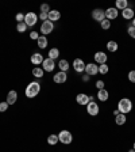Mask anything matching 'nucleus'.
<instances>
[{"label": "nucleus", "instance_id": "obj_27", "mask_svg": "<svg viewBox=\"0 0 135 152\" xmlns=\"http://www.w3.org/2000/svg\"><path fill=\"white\" fill-rule=\"evenodd\" d=\"M58 141H60V140H58V136H57V134H50V136L47 137V142H49V145H56Z\"/></svg>", "mask_w": 135, "mask_h": 152}, {"label": "nucleus", "instance_id": "obj_1", "mask_svg": "<svg viewBox=\"0 0 135 152\" xmlns=\"http://www.w3.org/2000/svg\"><path fill=\"white\" fill-rule=\"evenodd\" d=\"M39 91H41V84L38 82H31V83H28V86L26 87V98H35L38 94H39Z\"/></svg>", "mask_w": 135, "mask_h": 152}, {"label": "nucleus", "instance_id": "obj_23", "mask_svg": "<svg viewBox=\"0 0 135 152\" xmlns=\"http://www.w3.org/2000/svg\"><path fill=\"white\" fill-rule=\"evenodd\" d=\"M126 121H127L126 114L119 113L116 117H115V122H116V125H124V124H126Z\"/></svg>", "mask_w": 135, "mask_h": 152}, {"label": "nucleus", "instance_id": "obj_35", "mask_svg": "<svg viewBox=\"0 0 135 152\" xmlns=\"http://www.w3.org/2000/svg\"><path fill=\"white\" fill-rule=\"evenodd\" d=\"M38 18L41 19L42 22H45V20H47V18H49V14H46V12H41L39 15H38Z\"/></svg>", "mask_w": 135, "mask_h": 152}, {"label": "nucleus", "instance_id": "obj_34", "mask_svg": "<svg viewBox=\"0 0 135 152\" xmlns=\"http://www.w3.org/2000/svg\"><path fill=\"white\" fill-rule=\"evenodd\" d=\"M8 106H9V104L7 103V102H0V113H4V111H7Z\"/></svg>", "mask_w": 135, "mask_h": 152}, {"label": "nucleus", "instance_id": "obj_13", "mask_svg": "<svg viewBox=\"0 0 135 152\" xmlns=\"http://www.w3.org/2000/svg\"><path fill=\"white\" fill-rule=\"evenodd\" d=\"M104 12H105V19H108V20H113V19H116L118 15H119V11L115 7H110V8L104 10Z\"/></svg>", "mask_w": 135, "mask_h": 152}, {"label": "nucleus", "instance_id": "obj_9", "mask_svg": "<svg viewBox=\"0 0 135 152\" xmlns=\"http://www.w3.org/2000/svg\"><path fill=\"white\" fill-rule=\"evenodd\" d=\"M53 80L57 84H64V83H66V80H68V72H62V71L57 72L56 75L53 76Z\"/></svg>", "mask_w": 135, "mask_h": 152}, {"label": "nucleus", "instance_id": "obj_39", "mask_svg": "<svg viewBox=\"0 0 135 152\" xmlns=\"http://www.w3.org/2000/svg\"><path fill=\"white\" fill-rule=\"evenodd\" d=\"M89 79H91V76H88V75H87V73H85V75L81 77V80H82V82H85V83H87V82H89Z\"/></svg>", "mask_w": 135, "mask_h": 152}, {"label": "nucleus", "instance_id": "obj_42", "mask_svg": "<svg viewBox=\"0 0 135 152\" xmlns=\"http://www.w3.org/2000/svg\"><path fill=\"white\" fill-rule=\"evenodd\" d=\"M132 149H134V151H135V141H134V145H132Z\"/></svg>", "mask_w": 135, "mask_h": 152}, {"label": "nucleus", "instance_id": "obj_21", "mask_svg": "<svg viewBox=\"0 0 135 152\" xmlns=\"http://www.w3.org/2000/svg\"><path fill=\"white\" fill-rule=\"evenodd\" d=\"M129 7V1L127 0H116V3H115V8L119 11V10H126Z\"/></svg>", "mask_w": 135, "mask_h": 152}, {"label": "nucleus", "instance_id": "obj_31", "mask_svg": "<svg viewBox=\"0 0 135 152\" xmlns=\"http://www.w3.org/2000/svg\"><path fill=\"white\" fill-rule=\"evenodd\" d=\"M51 10H50V6L47 3H43V4H41V12H46V14H49Z\"/></svg>", "mask_w": 135, "mask_h": 152}, {"label": "nucleus", "instance_id": "obj_20", "mask_svg": "<svg viewBox=\"0 0 135 152\" xmlns=\"http://www.w3.org/2000/svg\"><path fill=\"white\" fill-rule=\"evenodd\" d=\"M108 96H110V94H108V91L105 88L99 90V91H97V99L100 102H105L108 99Z\"/></svg>", "mask_w": 135, "mask_h": 152}, {"label": "nucleus", "instance_id": "obj_40", "mask_svg": "<svg viewBox=\"0 0 135 152\" xmlns=\"http://www.w3.org/2000/svg\"><path fill=\"white\" fill-rule=\"evenodd\" d=\"M118 114H119V110H118V109H116V110H113V115H115V117H116Z\"/></svg>", "mask_w": 135, "mask_h": 152}, {"label": "nucleus", "instance_id": "obj_11", "mask_svg": "<svg viewBox=\"0 0 135 152\" xmlns=\"http://www.w3.org/2000/svg\"><path fill=\"white\" fill-rule=\"evenodd\" d=\"M54 68H56V63H54V60H51V58H45L43 63H42V69L46 71V72H53Z\"/></svg>", "mask_w": 135, "mask_h": 152}, {"label": "nucleus", "instance_id": "obj_43", "mask_svg": "<svg viewBox=\"0 0 135 152\" xmlns=\"http://www.w3.org/2000/svg\"><path fill=\"white\" fill-rule=\"evenodd\" d=\"M129 152H135V151H134V149H130V151H129Z\"/></svg>", "mask_w": 135, "mask_h": 152}, {"label": "nucleus", "instance_id": "obj_16", "mask_svg": "<svg viewBox=\"0 0 135 152\" xmlns=\"http://www.w3.org/2000/svg\"><path fill=\"white\" fill-rule=\"evenodd\" d=\"M31 63L34 64V65H42V63H43V56H42L41 53H34V54H31Z\"/></svg>", "mask_w": 135, "mask_h": 152}, {"label": "nucleus", "instance_id": "obj_36", "mask_svg": "<svg viewBox=\"0 0 135 152\" xmlns=\"http://www.w3.org/2000/svg\"><path fill=\"white\" fill-rule=\"evenodd\" d=\"M129 80L131 83H135V71H130L129 72Z\"/></svg>", "mask_w": 135, "mask_h": 152}, {"label": "nucleus", "instance_id": "obj_10", "mask_svg": "<svg viewBox=\"0 0 135 152\" xmlns=\"http://www.w3.org/2000/svg\"><path fill=\"white\" fill-rule=\"evenodd\" d=\"M93 58H95V63L97 64V65H101V64H107L108 56L104 53V52H96Z\"/></svg>", "mask_w": 135, "mask_h": 152}, {"label": "nucleus", "instance_id": "obj_6", "mask_svg": "<svg viewBox=\"0 0 135 152\" xmlns=\"http://www.w3.org/2000/svg\"><path fill=\"white\" fill-rule=\"evenodd\" d=\"M92 101H93V96H88V95L84 94V92H80V94H77V96H76V102L79 104H81V106H87V104Z\"/></svg>", "mask_w": 135, "mask_h": 152}, {"label": "nucleus", "instance_id": "obj_18", "mask_svg": "<svg viewBox=\"0 0 135 152\" xmlns=\"http://www.w3.org/2000/svg\"><path fill=\"white\" fill-rule=\"evenodd\" d=\"M134 14H135V11L131 8V7H127L126 10H123L122 11V16H123V19H134Z\"/></svg>", "mask_w": 135, "mask_h": 152}, {"label": "nucleus", "instance_id": "obj_28", "mask_svg": "<svg viewBox=\"0 0 135 152\" xmlns=\"http://www.w3.org/2000/svg\"><path fill=\"white\" fill-rule=\"evenodd\" d=\"M26 30H27V25H26L25 22L16 25V31L18 33H26Z\"/></svg>", "mask_w": 135, "mask_h": 152}, {"label": "nucleus", "instance_id": "obj_33", "mask_svg": "<svg viewBox=\"0 0 135 152\" xmlns=\"http://www.w3.org/2000/svg\"><path fill=\"white\" fill-rule=\"evenodd\" d=\"M15 19H16V22H18V23L25 22V14H22V12L16 14V15H15Z\"/></svg>", "mask_w": 135, "mask_h": 152}, {"label": "nucleus", "instance_id": "obj_41", "mask_svg": "<svg viewBox=\"0 0 135 152\" xmlns=\"http://www.w3.org/2000/svg\"><path fill=\"white\" fill-rule=\"evenodd\" d=\"M132 26L135 27V16H134V19H132Z\"/></svg>", "mask_w": 135, "mask_h": 152}, {"label": "nucleus", "instance_id": "obj_37", "mask_svg": "<svg viewBox=\"0 0 135 152\" xmlns=\"http://www.w3.org/2000/svg\"><path fill=\"white\" fill-rule=\"evenodd\" d=\"M30 38H31V39H35V41H37L38 38H39V34H38L37 31H31V33H30Z\"/></svg>", "mask_w": 135, "mask_h": 152}, {"label": "nucleus", "instance_id": "obj_8", "mask_svg": "<svg viewBox=\"0 0 135 152\" xmlns=\"http://www.w3.org/2000/svg\"><path fill=\"white\" fill-rule=\"evenodd\" d=\"M85 73L88 76H95L99 73V65L96 63H89L85 65Z\"/></svg>", "mask_w": 135, "mask_h": 152}, {"label": "nucleus", "instance_id": "obj_38", "mask_svg": "<svg viewBox=\"0 0 135 152\" xmlns=\"http://www.w3.org/2000/svg\"><path fill=\"white\" fill-rule=\"evenodd\" d=\"M96 87H97V90H103L104 88V82L103 80H97V82H96Z\"/></svg>", "mask_w": 135, "mask_h": 152}, {"label": "nucleus", "instance_id": "obj_22", "mask_svg": "<svg viewBox=\"0 0 135 152\" xmlns=\"http://www.w3.org/2000/svg\"><path fill=\"white\" fill-rule=\"evenodd\" d=\"M119 49V45H118L116 41H108L107 42V50L113 53V52H116Z\"/></svg>", "mask_w": 135, "mask_h": 152}, {"label": "nucleus", "instance_id": "obj_19", "mask_svg": "<svg viewBox=\"0 0 135 152\" xmlns=\"http://www.w3.org/2000/svg\"><path fill=\"white\" fill-rule=\"evenodd\" d=\"M37 45L39 49H46L47 45H49V41H47V37L45 35H39V38L37 39Z\"/></svg>", "mask_w": 135, "mask_h": 152}, {"label": "nucleus", "instance_id": "obj_12", "mask_svg": "<svg viewBox=\"0 0 135 152\" xmlns=\"http://www.w3.org/2000/svg\"><path fill=\"white\" fill-rule=\"evenodd\" d=\"M72 65H73V69H74L77 73L85 72V65H87V64H85L84 61L81 60V58H76V60L73 61Z\"/></svg>", "mask_w": 135, "mask_h": 152}, {"label": "nucleus", "instance_id": "obj_2", "mask_svg": "<svg viewBox=\"0 0 135 152\" xmlns=\"http://www.w3.org/2000/svg\"><path fill=\"white\" fill-rule=\"evenodd\" d=\"M118 110L122 114H127L132 110V102L129 98H122L118 103Z\"/></svg>", "mask_w": 135, "mask_h": 152}, {"label": "nucleus", "instance_id": "obj_24", "mask_svg": "<svg viewBox=\"0 0 135 152\" xmlns=\"http://www.w3.org/2000/svg\"><path fill=\"white\" fill-rule=\"evenodd\" d=\"M69 63H68V60H60L58 61V68H60L62 72H68L69 71Z\"/></svg>", "mask_w": 135, "mask_h": 152}, {"label": "nucleus", "instance_id": "obj_29", "mask_svg": "<svg viewBox=\"0 0 135 152\" xmlns=\"http://www.w3.org/2000/svg\"><path fill=\"white\" fill-rule=\"evenodd\" d=\"M108 71H110V66H108L107 64H101V65H99V73L105 75V73H108Z\"/></svg>", "mask_w": 135, "mask_h": 152}, {"label": "nucleus", "instance_id": "obj_14", "mask_svg": "<svg viewBox=\"0 0 135 152\" xmlns=\"http://www.w3.org/2000/svg\"><path fill=\"white\" fill-rule=\"evenodd\" d=\"M92 18L96 20V22H103L104 19H105V12H104V10L101 8H96L92 11Z\"/></svg>", "mask_w": 135, "mask_h": 152}, {"label": "nucleus", "instance_id": "obj_17", "mask_svg": "<svg viewBox=\"0 0 135 152\" xmlns=\"http://www.w3.org/2000/svg\"><path fill=\"white\" fill-rule=\"evenodd\" d=\"M49 20H50V22H58V20H60L61 19V12L60 11H57V10H51L50 12H49Z\"/></svg>", "mask_w": 135, "mask_h": 152}, {"label": "nucleus", "instance_id": "obj_32", "mask_svg": "<svg viewBox=\"0 0 135 152\" xmlns=\"http://www.w3.org/2000/svg\"><path fill=\"white\" fill-rule=\"evenodd\" d=\"M127 33H129L130 37L134 38V39H135V27H134L132 25H130V26H129V28H127Z\"/></svg>", "mask_w": 135, "mask_h": 152}, {"label": "nucleus", "instance_id": "obj_15", "mask_svg": "<svg viewBox=\"0 0 135 152\" xmlns=\"http://www.w3.org/2000/svg\"><path fill=\"white\" fill-rule=\"evenodd\" d=\"M16 101H18V92L15 91V90H11V91L7 94V103L8 104H14L16 103Z\"/></svg>", "mask_w": 135, "mask_h": 152}, {"label": "nucleus", "instance_id": "obj_4", "mask_svg": "<svg viewBox=\"0 0 135 152\" xmlns=\"http://www.w3.org/2000/svg\"><path fill=\"white\" fill-rule=\"evenodd\" d=\"M53 30H54V23L53 22H50L49 19H47V20H45V22H42V25H41L42 35L47 37L49 34H51V33H53Z\"/></svg>", "mask_w": 135, "mask_h": 152}, {"label": "nucleus", "instance_id": "obj_25", "mask_svg": "<svg viewBox=\"0 0 135 152\" xmlns=\"http://www.w3.org/2000/svg\"><path fill=\"white\" fill-rule=\"evenodd\" d=\"M58 57H60V50H58L57 48H53V49L49 50V58L56 60V58H58Z\"/></svg>", "mask_w": 135, "mask_h": 152}, {"label": "nucleus", "instance_id": "obj_7", "mask_svg": "<svg viewBox=\"0 0 135 152\" xmlns=\"http://www.w3.org/2000/svg\"><path fill=\"white\" fill-rule=\"evenodd\" d=\"M87 111H88L89 115L96 117V115H99V113H100V107H99V104L96 103V102L92 101V102H89V103L87 104Z\"/></svg>", "mask_w": 135, "mask_h": 152}, {"label": "nucleus", "instance_id": "obj_3", "mask_svg": "<svg viewBox=\"0 0 135 152\" xmlns=\"http://www.w3.org/2000/svg\"><path fill=\"white\" fill-rule=\"evenodd\" d=\"M58 140H60V142L65 144V145H69L70 142L73 141V136L69 130H61L58 133Z\"/></svg>", "mask_w": 135, "mask_h": 152}, {"label": "nucleus", "instance_id": "obj_5", "mask_svg": "<svg viewBox=\"0 0 135 152\" xmlns=\"http://www.w3.org/2000/svg\"><path fill=\"white\" fill-rule=\"evenodd\" d=\"M38 15L35 12H27V14H25V23L27 25V27H32V26H35L37 25V22H38Z\"/></svg>", "mask_w": 135, "mask_h": 152}, {"label": "nucleus", "instance_id": "obj_30", "mask_svg": "<svg viewBox=\"0 0 135 152\" xmlns=\"http://www.w3.org/2000/svg\"><path fill=\"white\" fill-rule=\"evenodd\" d=\"M100 26L103 30H108V28L111 27V20H108V19H104L103 22H100Z\"/></svg>", "mask_w": 135, "mask_h": 152}, {"label": "nucleus", "instance_id": "obj_26", "mask_svg": "<svg viewBox=\"0 0 135 152\" xmlns=\"http://www.w3.org/2000/svg\"><path fill=\"white\" fill-rule=\"evenodd\" d=\"M43 73H45V71L42 69V68H39V66H35L34 69H32V75H34L35 77H38V79L43 77Z\"/></svg>", "mask_w": 135, "mask_h": 152}]
</instances>
